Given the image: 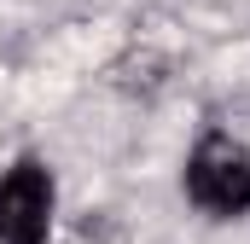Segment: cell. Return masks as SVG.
<instances>
[{"label":"cell","instance_id":"obj_1","mask_svg":"<svg viewBox=\"0 0 250 244\" xmlns=\"http://www.w3.org/2000/svg\"><path fill=\"white\" fill-rule=\"evenodd\" d=\"M187 192L209 215H245L250 209V151L227 134L198 140V151L187 163Z\"/></svg>","mask_w":250,"mask_h":244},{"label":"cell","instance_id":"obj_2","mask_svg":"<svg viewBox=\"0 0 250 244\" xmlns=\"http://www.w3.org/2000/svg\"><path fill=\"white\" fill-rule=\"evenodd\" d=\"M53 227V181L35 157L0 175V244H47Z\"/></svg>","mask_w":250,"mask_h":244}]
</instances>
